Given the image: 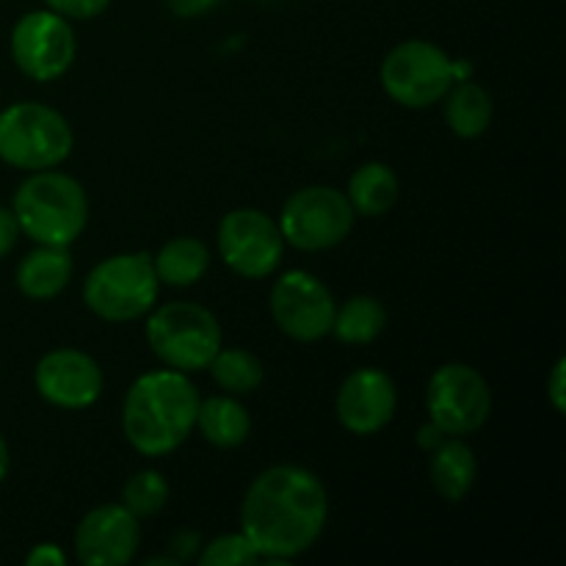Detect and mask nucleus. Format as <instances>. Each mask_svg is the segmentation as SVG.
Wrapping results in <instances>:
<instances>
[{
	"label": "nucleus",
	"instance_id": "obj_1",
	"mask_svg": "<svg viewBox=\"0 0 566 566\" xmlns=\"http://www.w3.org/2000/svg\"><path fill=\"white\" fill-rule=\"evenodd\" d=\"M326 517L329 495L324 481L298 464H274L249 484L241 531L260 562L287 564L318 542Z\"/></svg>",
	"mask_w": 566,
	"mask_h": 566
},
{
	"label": "nucleus",
	"instance_id": "obj_2",
	"mask_svg": "<svg viewBox=\"0 0 566 566\" xmlns=\"http://www.w3.org/2000/svg\"><path fill=\"white\" fill-rule=\"evenodd\" d=\"M199 401V390L182 370L138 376L122 403V429L133 451L153 459L177 451L197 426Z\"/></svg>",
	"mask_w": 566,
	"mask_h": 566
},
{
	"label": "nucleus",
	"instance_id": "obj_3",
	"mask_svg": "<svg viewBox=\"0 0 566 566\" xmlns=\"http://www.w3.org/2000/svg\"><path fill=\"white\" fill-rule=\"evenodd\" d=\"M22 235L44 247H70L88 224V199L81 182L64 171H31L11 205Z\"/></svg>",
	"mask_w": 566,
	"mask_h": 566
},
{
	"label": "nucleus",
	"instance_id": "obj_4",
	"mask_svg": "<svg viewBox=\"0 0 566 566\" xmlns=\"http://www.w3.org/2000/svg\"><path fill=\"white\" fill-rule=\"evenodd\" d=\"M160 280L153 254L125 252L103 260L83 282V302L97 318L111 324H130L144 318L158 302Z\"/></svg>",
	"mask_w": 566,
	"mask_h": 566
},
{
	"label": "nucleus",
	"instance_id": "obj_5",
	"mask_svg": "<svg viewBox=\"0 0 566 566\" xmlns=\"http://www.w3.org/2000/svg\"><path fill=\"white\" fill-rule=\"evenodd\" d=\"M72 127L44 103H14L0 111V160L22 171L55 169L72 153Z\"/></svg>",
	"mask_w": 566,
	"mask_h": 566
},
{
	"label": "nucleus",
	"instance_id": "obj_6",
	"mask_svg": "<svg viewBox=\"0 0 566 566\" xmlns=\"http://www.w3.org/2000/svg\"><path fill=\"white\" fill-rule=\"evenodd\" d=\"M147 343L166 368L197 374L208 370L221 348L219 318L193 302H171L147 321Z\"/></svg>",
	"mask_w": 566,
	"mask_h": 566
},
{
	"label": "nucleus",
	"instance_id": "obj_7",
	"mask_svg": "<svg viewBox=\"0 0 566 566\" xmlns=\"http://www.w3.org/2000/svg\"><path fill=\"white\" fill-rule=\"evenodd\" d=\"M379 81L392 103L420 111L442 103L448 88L457 83V75L453 59L446 50L426 39H409L385 55Z\"/></svg>",
	"mask_w": 566,
	"mask_h": 566
},
{
	"label": "nucleus",
	"instance_id": "obj_8",
	"mask_svg": "<svg viewBox=\"0 0 566 566\" xmlns=\"http://www.w3.org/2000/svg\"><path fill=\"white\" fill-rule=\"evenodd\" d=\"M354 219L357 213L346 193L332 186H307L287 199L276 224L293 249L324 252L346 241Z\"/></svg>",
	"mask_w": 566,
	"mask_h": 566
},
{
	"label": "nucleus",
	"instance_id": "obj_9",
	"mask_svg": "<svg viewBox=\"0 0 566 566\" xmlns=\"http://www.w3.org/2000/svg\"><path fill=\"white\" fill-rule=\"evenodd\" d=\"M429 420L448 437H468L490 420L492 392L484 376L464 363H448L434 370L426 390Z\"/></svg>",
	"mask_w": 566,
	"mask_h": 566
},
{
	"label": "nucleus",
	"instance_id": "obj_10",
	"mask_svg": "<svg viewBox=\"0 0 566 566\" xmlns=\"http://www.w3.org/2000/svg\"><path fill=\"white\" fill-rule=\"evenodd\" d=\"M77 39L70 20L50 9L28 11L11 31V59L17 70L39 83L55 81L72 66Z\"/></svg>",
	"mask_w": 566,
	"mask_h": 566
},
{
	"label": "nucleus",
	"instance_id": "obj_11",
	"mask_svg": "<svg viewBox=\"0 0 566 566\" xmlns=\"http://www.w3.org/2000/svg\"><path fill=\"white\" fill-rule=\"evenodd\" d=\"M219 254L238 276L265 280L282 263L285 238L280 224L258 208H235L219 224Z\"/></svg>",
	"mask_w": 566,
	"mask_h": 566
},
{
	"label": "nucleus",
	"instance_id": "obj_12",
	"mask_svg": "<svg viewBox=\"0 0 566 566\" xmlns=\"http://www.w3.org/2000/svg\"><path fill=\"white\" fill-rule=\"evenodd\" d=\"M335 310L329 287L307 271H287L271 287L274 324L298 343H315L329 335Z\"/></svg>",
	"mask_w": 566,
	"mask_h": 566
},
{
	"label": "nucleus",
	"instance_id": "obj_13",
	"mask_svg": "<svg viewBox=\"0 0 566 566\" xmlns=\"http://www.w3.org/2000/svg\"><path fill=\"white\" fill-rule=\"evenodd\" d=\"M142 545V520L122 503H103L77 523L75 556L86 566H125Z\"/></svg>",
	"mask_w": 566,
	"mask_h": 566
},
{
	"label": "nucleus",
	"instance_id": "obj_14",
	"mask_svg": "<svg viewBox=\"0 0 566 566\" xmlns=\"http://www.w3.org/2000/svg\"><path fill=\"white\" fill-rule=\"evenodd\" d=\"M36 390L59 409H86L103 392V368L77 348H55L36 365Z\"/></svg>",
	"mask_w": 566,
	"mask_h": 566
},
{
	"label": "nucleus",
	"instance_id": "obj_15",
	"mask_svg": "<svg viewBox=\"0 0 566 566\" xmlns=\"http://www.w3.org/2000/svg\"><path fill=\"white\" fill-rule=\"evenodd\" d=\"M398 407L396 381L379 368H359L337 390L335 412L346 431L357 437L379 434Z\"/></svg>",
	"mask_w": 566,
	"mask_h": 566
},
{
	"label": "nucleus",
	"instance_id": "obj_16",
	"mask_svg": "<svg viewBox=\"0 0 566 566\" xmlns=\"http://www.w3.org/2000/svg\"><path fill=\"white\" fill-rule=\"evenodd\" d=\"M72 269L75 265H72L70 249L39 243L17 265V287L22 296L33 298V302H48L70 285Z\"/></svg>",
	"mask_w": 566,
	"mask_h": 566
},
{
	"label": "nucleus",
	"instance_id": "obj_17",
	"mask_svg": "<svg viewBox=\"0 0 566 566\" xmlns=\"http://www.w3.org/2000/svg\"><path fill=\"white\" fill-rule=\"evenodd\" d=\"M475 475H479V462L473 448L462 437H446L431 451V484L446 501H462L473 490Z\"/></svg>",
	"mask_w": 566,
	"mask_h": 566
},
{
	"label": "nucleus",
	"instance_id": "obj_18",
	"mask_svg": "<svg viewBox=\"0 0 566 566\" xmlns=\"http://www.w3.org/2000/svg\"><path fill=\"white\" fill-rule=\"evenodd\" d=\"M205 440L216 448H238L252 434V415L238 396H213L199 401L197 426Z\"/></svg>",
	"mask_w": 566,
	"mask_h": 566
},
{
	"label": "nucleus",
	"instance_id": "obj_19",
	"mask_svg": "<svg viewBox=\"0 0 566 566\" xmlns=\"http://www.w3.org/2000/svg\"><path fill=\"white\" fill-rule=\"evenodd\" d=\"M446 122L451 133L459 138H479L490 130L495 103L481 83L459 81L448 88L446 97Z\"/></svg>",
	"mask_w": 566,
	"mask_h": 566
},
{
	"label": "nucleus",
	"instance_id": "obj_20",
	"mask_svg": "<svg viewBox=\"0 0 566 566\" xmlns=\"http://www.w3.org/2000/svg\"><path fill=\"white\" fill-rule=\"evenodd\" d=\"M398 191H401V186H398L396 171L381 164V160H368L352 175L346 197L352 202L354 213L376 219V216H385L396 205Z\"/></svg>",
	"mask_w": 566,
	"mask_h": 566
},
{
	"label": "nucleus",
	"instance_id": "obj_21",
	"mask_svg": "<svg viewBox=\"0 0 566 566\" xmlns=\"http://www.w3.org/2000/svg\"><path fill=\"white\" fill-rule=\"evenodd\" d=\"M155 274L160 285L169 287H191L208 274L210 269V249L199 238L180 235L166 243L153 258Z\"/></svg>",
	"mask_w": 566,
	"mask_h": 566
},
{
	"label": "nucleus",
	"instance_id": "obj_22",
	"mask_svg": "<svg viewBox=\"0 0 566 566\" xmlns=\"http://www.w3.org/2000/svg\"><path fill=\"white\" fill-rule=\"evenodd\" d=\"M387 310L374 296H354L343 307L335 310L332 332L340 343L348 346H368L385 332Z\"/></svg>",
	"mask_w": 566,
	"mask_h": 566
},
{
	"label": "nucleus",
	"instance_id": "obj_23",
	"mask_svg": "<svg viewBox=\"0 0 566 566\" xmlns=\"http://www.w3.org/2000/svg\"><path fill=\"white\" fill-rule=\"evenodd\" d=\"M208 370L227 396H249L263 385V363L247 348H219Z\"/></svg>",
	"mask_w": 566,
	"mask_h": 566
},
{
	"label": "nucleus",
	"instance_id": "obj_24",
	"mask_svg": "<svg viewBox=\"0 0 566 566\" xmlns=\"http://www.w3.org/2000/svg\"><path fill=\"white\" fill-rule=\"evenodd\" d=\"M169 501V484L158 470H138L122 490V506L138 520L155 517Z\"/></svg>",
	"mask_w": 566,
	"mask_h": 566
},
{
	"label": "nucleus",
	"instance_id": "obj_25",
	"mask_svg": "<svg viewBox=\"0 0 566 566\" xmlns=\"http://www.w3.org/2000/svg\"><path fill=\"white\" fill-rule=\"evenodd\" d=\"M258 553H254L252 542L241 534H221L213 542L202 547L199 553V564L202 566H249L258 564Z\"/></svg>",
	"mask_w": 566,
	"mask_h": 566
},
{
	"label": "nucleus",
	"instance_id": "obj_26",
	"mask_svg": "<svg viewBox=\"0 0 566 566\" xmlns=\"http://www.w3.org/2000/svg\"><path fill=\"white\" fill-rule=\"evenodd\" d=\"M50 11L64 20H94L111 6V0H44Z\"/></svg>",
	"mask_w": 566,
	"mask_h": 566
},
{
	"label": "nucleus",
	"instance_id": "obj_27",
	"mask_svg": "<svg viewBox=\"0 0 566 566\" xmlns=\"http://www.w3.org/2000/svg\"><path fill=\"white\" fill-rule=\"evenodd\" d=\"M547 398H551L553 409L562 415L566 409V359L564 357L553 365L551 376H547Z\"/></svg>",
	"mask_w": 566,
	"mask_h": 566
},
{
	"label": "nucleus",
	"instance_id": "obj_28",
	"mask_svg": "<svg viewBox=\"0 0 566 566\" xmlns=\"http://www.w3.org/2000/svg\"><path fill=\"white\" fill-rule=\"evenodd\" d=\"M28 566H66V556L59 545H50V542H42V545L33 547L25 556Z\"/></svg>",
	"mask_w": 566,
	"mask_h": 566
},
{
	"label": "nucleus",
	"instance_id": "obj_29",
	"mask_svg": "<svg viewBox=\"0 0 566 566\" xmlns=\"http://www.w3.org/2000/svg\"><path fill=\"white\" fill-rule=\"evenodd\" d=\"M20 224H17L14 213L9 208H0V260L17 247V238H20Z\"/></svg>",
	"mask_w": 566,
	"mask_h": 566
},
{
	"label": "nucleus",
	"instance_id": "obj_30",
	"mask_svg": "<svg viewBox=\"0 0 566 566\" xmlns=\"http://www.w3.org/2000/svg\"><path fill=\"white\" fill-rule=\"evenodd\" d=\"M169 6V11H175L177 17H202L210 9L221 3V0H164Z\"/></svg>",
	"mask_w": 566,
	"mask_h": 566
},
{
	"label": "nucleus",
	"instance_id": "obj_31",
	"mask_svg": "<svg viewBox=\"0 0 566 566\" xmlns=\"http://www.w3.org/2000/svg\"><path fill=\"white\" fill-rule=\"evenodd\" d=\"M446 437H448L446 431H442L440 426H434V423H431V420H429V423H426V426H420V431H418V446L423 448V451L431 453L437 446H440L442 440H446Z\"/></svg>",
	"mask_w": 566,
	"mask_h": 566
},
{
	"label": "nucleus",
	"instance_id": "obj_32",
	"mask_svg": "<svg viewBox=\"0 0 566 566\" xmlns=\"http://www.w3.org/2000/svg\"><path fill=\"white\" fill-rule=\"evenodd\" d=\"M9 464H11L9 446H6L3 434H0V481H3V479H6V473H9Z\"/></svg>",
	"mask_w": 566,
	"mask_h": 566
}]
</instances>
